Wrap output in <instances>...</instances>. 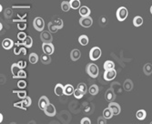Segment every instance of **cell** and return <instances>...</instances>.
Listing matches in <instances>:
<instances>
[{"instance_id": "d590c367", "label": "cell", "mask_w": 152, "mask_h": 124, "mask_svg": "<svg viewBox=\"0 0 152 124\" xmlns=\"http://www.w3.org/2000/svg\"><path fill=\"white\" fill-rule=\"evenodd\" d=\"M17 29L19 30H24L26 29V20H21L17 23Z\"/></svg>"}, {"instance_id": "7bdbcfd3", "label": "cell", "mask_w": 152, "mask_h": 124, "mask_svg": "<svg viewBox=\"0 0 152 124\" xmlns=\"http://www.w3.org/2000/svg\"><path fill=\"white\" fill-rule=\"evenodd\" d=\"M17 87L19 89H25L26 87V82L25 80H19L17 82Z\"/></svg>"}, {"instance_id": "ac0fdd59", "label": "cell", "mask_w": 152, "mask_h": 124, "mask_svg": "<svg viewBox=\"0 0 152 124\" xmlns=\"http://www.w3.org/2000/svg\"><path fill=\"white\" fill-rule=\"evenodd\" d=\"M90 14H91V11L87 7H86V6L80 7V8H79V15L81 17H89V16H90Z\"/></svg>"}, {"instance_id": "3957f363", "label": "cell", "mask_w": 152, "mask_h": 124, "mask_svg": "<svg viewBox=\"0 0 152 124\" xmlns=\"http://www.w3.org/2000/svg\"><path fill=\"white\" fill-rule=\"evenodd\" d=\"M40 39L43 43H51L53 40L52 33L49 30H43L40 33Z\"/></svg>"}, {"instance_id": "2e32d148", "label": "cell", "mask_w": 152, "mask_h": 124, "mask_svg": "<svg viewBox=\"0 0 152 124\" xmlns=\"http://www.w3.org/2000/svg\"><path fill=\"white\" fill-rule=\"evenodd\" d=\"M81 57V52L78 49H73L70 53V58L72 61H77Z\"/></svg>"}, {"instance_id": "7a4b0ae2", "label": "cell", "mask_w": 152, "mask_h": 124, "mask_svg": "<svg viewBox=\"0 0 152 124\" xmlns=\"http://www.w3.org/2000/svg\"><path fill=\"white\" fill-rule=\"evenodd\" d=\"M116 16L118 21H124L128 16V11L125 7H120L116 13Z\"/></svg>"}, {"instance_id": "ee69618b", "label": "cell", "mask_w": 152, "mask_h": 124, "mask_svg": "<svg viewBox=\"0 0 152 124\" xmlns=\"http://www.w3.org/2000/svg\"><path fill=\"white\" fill-rule=\"evenodd\" d=\"M107 120L108 119H106L104 116H101L98 118V124H106L107 123Z\"/></svg>"}, {"instance_id": "277c9868", "label": "cell", "mask_w": 152, "mask_h": 124, "mask_svg": "<svg viewBox=\"0 0 152 124\" xmlns=\"http://www.w3.org/2000/svg\"><path fill=\"white\" fill-rule=\"evenodd\" d=\"M33 26H34L36 30H38L39 32H42L44 30V27H45V21H44V19L42 17H36L34 19Z\"/></svg>"}, {"instance_id": "8d00e7d4", "label": "cell", "mask_w": 152, "mask_h": 124, "mask_svg": "<svg viewBox=\"0 0 152 124\" xmlns=\"http://www.w3.org/2000/svg\"><path fill=\"white\" fill-rule=\"evenodd\" d=\"M84 95H85L84 92H83V91H81L79 89H77V88L74 91V96H75L76 99H81Z\"/></svg>"}, {"instance_id": "4fadbf2b", "label": "cell", "mask_w": 152, "mask_h": 124, "mask_svg": "<svg viewBox=\"0 0 152 124\" xmlns=\"http://www.w3.org/2000/svg\"><path fill=\"white\" fill-rule=\"evenodd\" d=\"M105 99L106 100H108V101L111 102L113 100L116 99V94H115V91L114 89H108L107 91H106V94H105Z\"/></svg>"}, {"instance_id": "74e56055", "label": "cell", "mask_w": 152, "mask_h": 124, "mask_svg": "<svg viewBox=\"0 0 152 124\" xmlns=\"http://www.w3.org/2000/svg\"><path fill=\"white\" fill-rule=\"evenodd\" d=\"M4 16L6 18H11V17L13 16V11H12V9L11 8H7L6 10H5L4 12Z\"/></svg>"}, {"instance_id": "d6986e66", "label": "cell", "mask_w": 152, "mask_h": 124, "mask_svg": "<svg viewBox=\"0 0 152 124\" xmlns=\"http://www.w3.org/2000/svg\"><path fill=\"white\" fill-rule=\"evenodd\" d=\"M64 85H62L61 83H57L56 85V87H55V94H56L57 96H62L64 94Z\"/></svg>"}, {"instance_id": "1f68e13d", "label": "cell", "mask_w": 152, "mask_h": 124, "mask_svg": "<svg viewBox=\"0 0 152 124\" xmlns=\"http://www.w3.org/2000/svg\"><path fill=\"white\" fill-rule=\"evenodd\" d=\"M113 115H114V114H113L112 111L109 108H106L103 111V116L106 119H108H108H111Z\"/></svg>"}, {"instance_id": "4316f807", "label": "cell", "mask_w": 152, "mask_h": 124, "mask_svg": "<svg viewBox=\"0 0 152 124\" xmlns=\"http://www.w3.org/2000/svg\"><path fill=\"white\" fill-rule=\"evenodd\" d=\"M98 90H99L98 87L96 86V84H94V85H91V86L89 87V94H90V95H92V96H95V95H96V94L98 93Z\"/></svg>"}, {"instance_id": "c3c4849f", "label": "cell", "mask_w": 152, "mask_h": 124, "mask_svg": "<svg viewBox=\"0 0 152 124\" xmlns=\"http://www.w3.org/2000/svg\"><path fill=\"white\" fill-rule=\"evenodd\" d=\"M3 121V114H0V122Z\"/></svg>"}, {"instance_id": "9c48e42d", "label": "cell", "mask_w": 152, "mask_h": 124, "mask_svg": "<svg viewBox=\"0 0 152 124\" xmlns=\"http://www.w3.org/2000/svg\"><path fill=\"white\" fill-rule=\"evenodd\" d=\"M108 108H109L110 109H111L112 112H113V114H114L115 116L118 115V114L120 113V111H121V108H120V106H119V104L117 103V102H114V101L109 102V104H108Z\"/></svg>"}, {"instance_id": "7402d4cb", "label": "cell", "mask_w": 152, "mask_h": 124, "mask_svg": "<svg viewBox=\"0 0 152 124\" xmlns=\"http://www.w3.org/2000/svg\"><path fill=\"white\" fill-rule=\"evenodd\" d=\"M143 72L147 76H149L152 74V64L151 63L145 64V66L143 67Z\"/></svg>"}, {"instance_id": "30bf717a", "label": "cell", "mask_w": 152, "mask_h": 124, "mask_svg": "<svg viewBox=\"0 0 152 124\" xmlns=\"http://www.w3.org/2000/svg\"><path fill=\"white\" fill-rule=\"evenodd\" d=\"M49 104H50L49 99L47 96H42V97H40V99L38 100V107H39L40 109L44 111V109L47 108Z\"/></svg>"}, {"instance_id": "ffe728a7", "label": "cell", "mask_w": 152, "mask_h": 124, "mask_svg": "<svg viewBox=\"0 0 152 124\" xmlns=\"http://www.w3.org/2000/svg\"><path fill=\"white\" fill-rule=\"evenodd\" d=\"M123 88L126 91H130L133 89V82H132V80H130V79L126 80L125 81H124V83H123Z\"/></svg>"}, {"instance_id": "9a60e30c", "label": "cell", "mask_w": 152, "mask_h": 124, "mask_svg": "<svg viewBox=\"0 0 152 124\" xmlns=\"http://www.w3.org/2000/svg\"><path fill=\"white\" fill-rule=\"evenodd\" d=\"M20 67L18 66L17 63H13L12 66H11V72H12V76L14 79H17V75H18V72L20 71Z\"/></svg>"}, {"instance_id": "f546056e", "label": "cell", "mask_w": 152, "mask_h": 124, "mask_svg": "<svg viewBox=\"0 0 152 124\" xmlns=\"http://www.w3.org/2000/svg\"><path fill=\"white\" fill-rule=\"evenodd\" d=\"M70 8H71L70 2H68V1H63V2L61 3V9H62V11H64V12H68V11H69Z\"/></svg>"}, {"instance_id": "7c38bea8", "label": "cell", "mask_w": 152, "mask_h": 124, "mask_svg": "<svg viewBox=\"0 0 152 124\" xmlns=\"http://www.w3.org/2000/svg\"><path fill=\"white\" fill-rule=\"evenodd\" d=\"M44 112H45V114L47 116L54 117L55 115H56V113H57V109H56V108H55V106L53 104L50 103L48 106L44 109Z\"/></svg>"}, {"instance_id": "681fc988", "label": "cell", "mask_w": 152, "mask_h": 124, "mask_svg": "<svg viewBox=\"0 0 152 124\" xmlns=\"http://www.w3.org/2000/svg\"><path fill=\"white\" fill-rule=\"evenodd\" d=\"M2 29H3V25L0 23V30H2Z\"/></svg>"}, {"instance_id": "60d3db41", "label": "cell", "mask_w": 152, "mask_h": 124, "mask_svg": "<svg viewBox=\"0 0 152 124\" xmlns=\"http://www.w3.org/2000/svg\"><path fill=\"white\" fill-rule=\"evenodd\" d=\"M26 34L25 33V32H23V31H21V32H19V33L17 34V38H18V40H20V41H24L26 38Z\"/></svg>"}, {"instance_id": "603a6c76", "label": "cell", "mask_w": 152, "mask_h": 124, "mask_svg": "<svg viewBox=\"0 0 152 124\" xmlns=\"http://www.w3.org/2000/svg\"><path fill=\"white\" fill-rule=\"evenodd\" d=\"M136 117L137 120L139 121H143L145 120V118L147 117V112L144 109H139V111H137V113H136Z\"/></svg>"}, {"instance_id": "d6a6232c", "label": "cell", "mask_w": 152, "mask_h": 124, "mask_svg": "<svg viewBox=\"0 0 152 124\" xmlns=\"http://www.w3.org/2000/svg\"><path fill=\"white\" fill-rule=\"evenodd\" d=\"M48 30L51 32V33H57V31L58 30V27L55 25V23L53 21H50L48 23Z\"/></svg>"}, {"instance_id": "836d02e7", "label": "cell", "mask_w": 152, "mask_h": 124, "mask_svg": "<svg viewBox=\"0 0 152 124\" xmlns=\"http://www.w3.org/2000/svg\"><path fill=\"white\" fill-rule=\"evenodd\" d=\"M70 5L72 9H78L80 8V1L79 0H70Z\"/></svg>"}, {"instance_id": "7dc6e473", "label": "cell", "mask_w": 152, "mask_h": 124, "mask_svg": "<svg viewBox=\"0 0 152 124\" xmlns=\"http://www.w3.org/2000/svg\"><path fill=\"white\" fill-rule=\"evenodd\" d=\"M17 64H18V66L20 67V68H25L26 67V62L24 60H19L17 62Z\"/></svg>"}, {"instance_id": "cb8c5ba5", "label": "cell", "mask_w": 152, "mask_h": 124, "mask_svg": "<svg viewBox=\"0 0 152 124\" xmlns=\"http://www.w3.org/2000/svg\"><path fill=\"white\" fill-rule=\"evenodd\" d=\"M142 24H143V18H142L141 17L137 16L133 18V25H134L135 27H139L142 26Z\"/></svg>"}, {"instance_id": "bcb514c9", "label": "cell", "mask_w": 152, "mask_h": 124, "mask_svg": "<svg viewBox=\"0 0 152 124\" xmlns=\"http://www.w3.org/2000/svg\"><path fill=\"white\" fill-rule=\"evenodd\" d=\"M80 123L81 124H91V121L87 117H85V118H83L81 120Z\"/></svg>"}, {"instance_id": "ab89813d", "label": "cell", "mask_w": 152, "mask_h": 124, "mask_svg": "<svg viewBox=\"0 0 152 124\" xmlns=\"http://www.w3.org/2000/svg\"><path fill=\"white\" fill-rule=\"evenodd\" d=\"M14 92L17 93V97L19 99H25L26 97V91L25 90H20V91H14Z\"/></svg>"}, {"instance_id": "8992f818", "label": "cell", "mask_w": 152, "mask_h": 124, "mask_svg": "<svg viewBox=\"0 0 152 124\" xmlns=\"http://www.w3.org/2000/svg\"><path fill=\"white\" fill-rule=\"evenodd\" d=\"M23 54V55H26V47L23 44V41H17L16 43V48H14V54L15 55H20V54Z\"/></svg>"}, {"instance_id": "e575fe53", "label": "cell", "mask_w": 152, "mask_h": 124, "mask_svg": "<svg viewBox=\"0 0 152 124\" xmlns=\"http://www.w3.org/2000/svg\"><path fill=\"white\" fill-rule=\"evenodd\" d=\"M22 101H23V105H24L25 108L31 106V104H32V99L30 97H28V96H26L25 99H23Z\"/></svg>"}, {"instance_id": "f1b7e54d", "label": "cell", "mask_w": 152, "mask_h": 124, "mask_svg": "<svg viewBox=\"0 0 152 124\" xmlns=\"http://www.w3.org/2000/svg\"><path fill=\"white\" fill-rule=\"evenodd\" d=\"M104 70H113L115 68V63L111 60H107L104 63Z\"/></svg>"}, {"instance_id": "8fae6325", "label": "cell", "mask_w": 152, "mask_h": 124, "mask_svg": "<svg viewBox=\"0 0 152 124\" xmlns=\"http://www.w3.org/2000/svg\"><path fill=\"white\" fill-rule=\"evenodd\" d=\"M42 49H43V52L46 54H48V55H52L55 51V48H54V45L51 43H43L42 45Z\"/></svg>"}, {"instance_id": "484cf974", "label": "cell", "mask_w": 152, "mask_h": 124, "mask_svg": "<svg viewBox=\"0 0 152 124\" xmlns=\"http://www.w3.org/2000/svg\"><path fill=\"white\" fill-rule=\"evenodd\" d=\"M23 44H24V46L26 48H30L32 46H33V39H32V38L31 36H26V38L23 41Z\"/></svg>"}, {"instance_id": "f6af8a7d", "label": "cell", "mask_w": 152, "mask_h": 124, "mask_svg": "<svg viewBox=\"0 0 152 124\" xmlns=\"http://www.w3.org/2000/svg\"><path fill=\"white\" fill-rule=\"evenodd\" d=\"M14 107L19 108V109H26V108H25V107H24V105H23V101H19V102L14 103Z\"/></svg>"}, {"instance_id": "f35d334b", "label": "cell", "mask_w": 152, "mask_h": 124, "mask_svg": "<svg viewBox=\"0 0 152 124\" xmlns=\"http://www.w3.org/2000/svg\"><path fill=\"white\" fill-rule=\"evenodd\" d=\"M77 89H79L81 91H83V92H84V94H86L87 91V85L85 83H83V82H81V83H79V84L77 85Z\"/></svg>"}, {"instance_id": "f907efd6", "label": "cell", "mask_w": 152, "mask_h": 124, "mask_svg": "<svg viewBox=\"0 0 152 124\" xmlns=\"http://www.w3.org/2000/svg\"><path fill=\"white\" fill-rule=\"evenodd\" d=\"M150 13H151V15H152V6L150 7Z\"/></svg>"}, {"instance_id": "ba28073f", "label": "cell", "mask_w": 152, "mask_h": 124, "mask_svg": "<svg viewBox=\"0 0 152 124\" xmlns=\"http://www.w3.org/2000/svg\"><path fill=\"white\" fill-rule=\"evenodd\" d=\"M117 76V71L115 70V68L113 70H105L104 72V79L107 81L113 80Z\"/></svg>"}, {"instance_id": "5b68a950", "label": "cell", "mask_w": 152, "mask_h": 124, "mask_svg": "<svg viewBox=\"0 0 152 124\" xmlns=\"http://www.w3.org/2000/svg\"><path fill=\"white\" fill-rule=\"evenodd\" d=\"M101 57V49L98 47H94L89 51V58L92 61H96Z\"/></svg>"}, {"instance_id": "52a82bcc", "label": "cell", "mask_w": 152, "mask_h": 124, "mask_svg": "<svg viewBox=\"0 0 152 124\" xmlns=\"http://www.w3.org/2000/svg\"><path fill=\"white\" fill-rule=\"evenodd\" d=\"M79 24L83 27H90L92 25H93V18H92L90 16L81 17V18L79 19Z\"/></svg>"}, {"instance_id": "d4e9b609", "label": "cell", "mask_w": 152, "mask_h": 124, "mask_svg": "<svg viewBox=\"0 0 152 124\" xmlns=\"http://www.w3.org/2000/svg\"><path fill=\"white\" fill-rule=\"evenodd\" d=\"M38 54L36 53H30L29 55V57H28V60L31 64H36V63H38Z\"/></svg>"}, {"instance_id": "6da1fadb", "label": "cell", "mask_w": 152, "mask_h": 124, "mask_svg": "<svg viewBox=\"0 0 152 124\" xmlns=\"http://www.w3.org/2000/svg\"><path fill=\"white\" fill-rule=\"evenodd\" d=\"M86 70H87V74H89L91 78H94V79H95V78L98 77L99 68H98V67L96 66L95 63H89V64H87Z\"/></svg>"}, {"instance_id": "4dcf8cb0", "label": "cell", "mask_w": 152, "mask_h": 124, "mask_svg": "<svg viewBox=\"0 0 152 124\" xmlns=\"http://www.w3.org/2000/svg\"><path fill=\"white\" fill-rule=\"evenodd\" d=\"M78 41H79L80 45L82 46H87L89 44V38L86 35H81L79 38H78Z\"/></svg>"}, {"instance_id": "816d5d0a", "label": "cell", "mask_w": 152, "mask_h": 124, "mask_svg": "<svg viewBox=\"0 0 152 124\" xmlns=\"http://www.w3.org/2000/svg\"><path fill=\"white\" fill-rule=\"evenodd\" d=\"M150 123H151V124H152V121H151V122H150Z\"/></svg>"}, {"instance_id": "5bb4252c", "label": "cell", "mask_w": 152, "mask_h": 124, "mask_svg": "<svg viewBox=\"0 0 152 124\" xmlns=\"http://www.w3.org/2000/svg\"><path fill=\"white\" fill-rule=\"evenodd\" d=\"M14 45H15V43H14V41L11 38H5L2 42V47L7 50L13 48Z\"/></svg>"}, {"instance_id": "b9f144b4", "label": "cell", "mask_w": 152, "mask_h": 124, "mask_svg": "<svg viewBox=\"0 0 152 124\" xmlns=\"http://www.w3.org/2000/svg\"><path fill=\"white\" fill-rule=\"evenodd\" d=\"M26 73L25 70H23V68H21L20 71L18 72V75H17V79H26Z\"/></svg>"}, {"instance_id": "83f0119b", "label": "cell", "mask_w": 152, "mask_h": 124, "mask_svg": "<svg viewBox=\"0 0 152 124\" xmlns=\"http://www.w3.org/2000/svg\"><path fill=\"white\" fill-rule=\"evenodd\" d=\"M52 21L55 23V25H56L58 27V29H61L62 27H64V23H63V20L61 19V18H59V17H53Z\"/></svg>"}, {"instance_id": "e0dca14e", "label": "cell", "mask_w": 152, "mask_h": 124, "mask_svg": "<svg viewBox=\"0 0 152 124\" xmlns=\"http://www.w3.org/2000/svg\"><path fill=\"white\" fill-rule=\"evenodd\" d=\"M74 91H75V89L71 84H67L64 87V94L67 96H70L72 94H74Z\"/></svg>"}, {"instance_id": "44dd1931", "label": "cell", "mask_w": 152, "mask_h": 124, "mask_svg": "<svg viewBox=\"0 0 152 124\" xmlns=\"http://www.w3.org/2000/svg\"><path fill=\"white\" fill-rule=\"evenodd\" d=\"M40 59H41V62L45 64V65H48V64L51 63V58H50V55H48V54L44 53L42 56H41Z\"/></svg>"}]
</instances>
